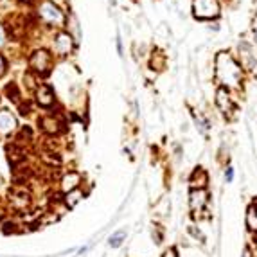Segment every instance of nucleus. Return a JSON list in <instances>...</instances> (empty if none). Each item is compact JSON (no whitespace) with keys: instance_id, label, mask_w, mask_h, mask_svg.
<instances>
[{"instance_id":"f257e3e1","label":"nucleus","mask_w":257,"mask_h":257,"mask_svg":"<svg viewBox=\"0 0 257 257\" xmlns=\"http://www.w3.org/2000/svg\"><path fill=\"white\" fill-rule=\"evenodd\" d=\"M214 79L218 86L228 90H241L245 81V70L241 61L228 51H220L214 56Z\"/></svg>"},{"instance_id":"f03ea898","label":"nucleus","mask_w":257,"mask_h":257,"mask_svg":"<svg viewBox=\"0 0 257 257\" xmlns=\"http://www.w3.org/2000/svg\"><path fill=\"white\" fill-rule=\"evenodd\" d=\"M38 20L42 22L43 26L51 27V29H58L61 31L67 24V15L59 9V5H56L53 0H38L36 7H34Z\"/></svg>"},{"instance_id":"7ed1b4c3","label":"nucleus","mask_w":257,"mask_h":257,"mask_svg":"<svg viewBox=\"0 0 257 257\" xmlns=\"http://www.w3.org/2000/svg\"><path fill=\"white\" fill-rule=\"evenodd\" d=\"M54 67V54L47 49H34L29 54V70L36 78L47 76Z\"/></svg>"},{"instance_id":"20e7f679","label":"nucleus","mask_w":257,"mask_h":257,"mask_svg":"<svg viewBox=\"0 0 257 257\" xmlns=\"http://www.w3.org/2000/svg\"><path fill=\"white\" fill-rule=\"evenodd\" d=\"M193 15L198 20H218L221 15L220 0H193Z\"/></svg>"},{"instance_id":"39448f33","label":"nucleus","mask_w":257,"mask_h":257,"mask_svg":"<svg viewBox=\"0 0 257 257\" xmlns=\"http://www.w3.org/2000/svg\"><path fill=\"white\" fill-rule=\"evenodd\" d=\"M214 103L216 106H218V110L221 112V115H225L227 119H232V117L236 115L237 105H236L234 95H232V90L218 86L214 95Z\"/></svg>"},{"instance_id":"423d86ee","label":"nucleus","mask_w":257,"mask_h":257,"mask_svg":"<svg viewBox=\"0 0 257 257\" xmlns=\"http://www.w3.org/2000/svg\"><path fill=\"white\" fill-rule=\"evenodd\" d=\"M210 203V194L207 189H191L189 193V209L194 218H201L207 212Z\"/></svg>"},{"instance_id":"0eeeda50","label":"nucleus","mask_w":257,"mask_h":257,"mask_svg":"<svg viewBox=\"0 0 257 257\" xmlns=\"http://www.w3.org/2000/svg\"><path fill=\"white\" fill-rule=\"evenodd\" d=\"M74 51V38L70 32L67 31H58L56 34L53 36V51L51 53L54 56H58V58H67L70 56Z\"/></svg>"},{"instance_id":"6e6552de","label":"nucleus","mask_w":257,"mask_h":257,"mask_svg":"<svg viewBox=\"0 0 257 257\" xmlns=\"http://www.w3.org/2000/svg\"><path fill=\"white\" fill-rule=\"evenodd\" d=\"M34 94V101L40 108H53L56 105V94L54 90L45 83H38V86L32 90Z\"/></svg>"},{"instance_id":"1a4fd4ad","label":"nucleus","mask_w":257,"mask_h":257,"mask_svg":"<svg viewBox=\"0 0 257 257\" xmlns=\"http://www.w3.org/2000/svg\"><path fill=\"white\" fill-rule=\"evenodd\" d=\"M18 130V119L11 110H0V137H9Z\"/></svg>"},{"instance_id":"9d476101","label":"nucleus","mask_w":257,"mask_h":257,"mask_svg":"<svg viewBox=\"0 0 257 257\" xmlns=\"http://www.w3.org/2000/svg\"><path fill=\"white\" fill-rule=\"evenodd\" d=\"M40 130L45 133V135H59L63 131V122L59 121V117H56L54 114H47L40 119Z\"/></svg>"},{"instance_id":"9b49d317","label":"nucleus","mask_w":257,"mask_h":257,"mask_svg":"<svg viewBox=\"0 0 257 257\" xmlns=\"http://www.w3.org/2000/svg\"><path fill=\"white\" fill-rule=\"evenodd\" d=\"M81 184H83L81 173H78V171H68V173H65L63 176H61V180H59V191L63 194H67L74 189H79Z\"/></svg>"},{"instance_id":"f8f14e48","label":"nucleus","mask_w":257,"mask_h":257,"mask_svg":"<svg viewBox=\"0 0 257 257\" xmlns=\"http://www.w3.org/2000/svg\"><path fill=\"white\" fill-rule=\"evenodd\" d=\"M191 189H207L209 185V173L203 168H196L189 176Z\"/></svg>"},{"instance_id":"ddd939ff","label":"nucleus","mask_w":257,"mask_h":257,"mask_svg":"<svg viewBox=\"0 0 257 257\" xmlns=\"http://www.w3.org/2000/svg\"><path fill=\"white\" fill-rule=\"evenodd\" d=\"M247 228L254 237H257V200H254L247 209Z\"/></svg>"},{"instance_id":"4468645a","label":"nucleus","mask_w":257,"mask_h":257,"mask_svg":"<svg viewBox=\"0 0 257 257\" xmlns=\"http://www.w3.org/2000/svg\"><path fill=\"white\" fill-rule=\"evenodd\" d=\"M85 198V191L79 187V189H74L70 191V193L63 194V205H65V209H74L76 205L81 201V200Z\"/></svg>"},{"instance_id":"2eb2a0df","label":"nucleus","mask_w":257,"mask_h":257,"mask_svg":"<svg viewBox=\"0 0 257 257\" xmlns=\"http://www.w3.org/2000/svg\"><path fill=\"white\" fill-rule=\"evenodd\" d=\"M5 95H7V99L16 103V105H20V99H22V94L20 90H18V85L16 83H11L5 86Z\"/></svg>"},{"instance_id":"dca6fc26","label":"nucleus","mask_w":257,"mask_h":257,"mask_svg":"<svg viewBox=\"0 0 257 257\" xmlns=\"http://www.w3.org/2000/svg\"><path fill=\"white\" fill-rule=\"evenodd\" d=\"M126 241V230H117L115 234H112L110 239H108V245L112 248H119L122 247V243Z\"/></svg>"},{"instance_id":"f3484780","label":"nucleus","mask_w":257,"mask_h":257,"mask_svg":"<svg viewBox=\"0 0 257 257\" xmlns=\"http://www.w3.org/2000/svg\"><path fill=\"white\" fill-rule=\"evenodd\" d=\"M151 67H153V70H162V68L166 67V56H164L162 53H153Z\"/></svg>"},{"instance_id":"a211bd4d","label":"nucleus","mask_w":257,"mask_h":257,"mask_svg":"<svg viewBox=\"0 0 257 257\" xmlns=\"http://www.w3.org/2000/svg\"><path fill=\"white\" fill-rule=\"evenodd\" d=\"M194 122H196V128H198L200 133H207L210 130V121L205 119L201 115H194Z\"/></svg>"},{"instance_id":"6ab92c4d","label":"nucleus","mask_w":257,"mask_h":257,"mask_svg":"<svg viewBox=\"0 0 257 257\" xmlns=\"http://www.w3.org/2000/svg\"><path fill=\"white\" fill-rule=\"evenodd\" d=\"M153 239H155V243H157V245H160V243L164 241V232H162V227L160 225H155L153 227Z\"/></svg>"},{"instance_id":"aec40b11","label":"nucleus","mask_w":257,"mask_h":257,"mask_svg":"<svg viewBox=\"0 0 257 257\" xmlns=\"http://www.w3.org/2000/svg\"><path fill=\"white\" fill-rule=\"evenodd\" d=\"M234 176H236L234 168H232V166H227L225 168V182L227 184H232V182H234Z\"/></svg>"},{"instance_id":"412c9836","label":"nucleus","mask_w":257,"mask_h":257,"mask_svg":"<svg viewBox=\"0 0 257 257\" xmlns=\"http://www.w3.org/2000/svg\"><path fill=\"white\" fill-rule=\"evenodd\" d=\"M5 72H7V61H5V58L0 54V79L4 78Z\"/></svg>"},{"instance_id":"4be33fe9","label":"nucleus","mask_w":257,"mask_h":257,"mask_svg":"<svg viewBox=\"0 0 257 257\" xmlns=\"http://www.w3.org/2000/svg\"><path fill=\"white\" fill-rule=\"evenodd\" d=\"M5 42H7V32H5V27L0 24V47L5 45Z\"/></svg>"},{"instance_id":"5701e85b","label":"nucleus","mask_w":257,"mask_h":257,"mask_svg":"<svg viewBox=\"0 0 257 257\" xmlns=\"http://www.w3.org/2000/svg\"><path fill=\"white\" fill-rule=\"evenodd\" d=\"M162 257H178V252H176V250L171 247V248H168V250L162 254Z\"/></svg>"},{"instance_id":"b1692460","label":"nucleus","mask_w":257,"mask_h":257,"mask_svg":"<svg viewBox=\"0 0 257 257\" xmlns=\"http://www.w3.org/2000/svg\"><path fill=\"white\" fill-rule=\"evenodd\" d=\"M252 32H254V42H256V45H257V16H256V20H254Z\"/></svg>"},{"instance_id":"393cba45","label":"nucleus","mask_w":257,"mask_h":257,"mask_svg":"<svg viewBox=\"0 0 257 257\" xmlns=\"http://www.w3.org/2000/svg\"><path fill=\"white\" fill-rule=\"evenodd\" d=\"M241 257H256V256H254V252L250 250V248H247V250H245V254H243Z\"/></svg>"},{"instance_id":"a878e982","label":"nucleus","mask_w":257,"mask_h":257,"mask_svg":"<svg viewBox=\"0 0 257 257\" xmlns=\"http://www.w3.org/2000/svg\"><path fill=\"white\" fill-rule=\"evenodd\" d=\"M110 2H112V4H115V0H110Z\"/></svg>"},{"instance_id":"bb28decb","label":"nucleus","mask_w":257,"mask_h":257,"mask_svg":"<svg viewBox=\"0 0 257 257\" xmlns=\"http://www.w3.org/2000/svg\"><path fill=\"white\" fill-rule=\"evenodd\" d=\"M225 2H232V0H225Z\"/></svg>"}]
</instances>
